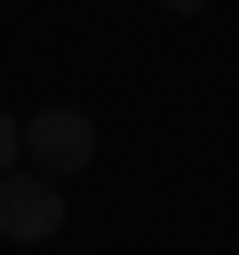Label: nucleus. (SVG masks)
Returning <instances> with one entry per match:
<instances>
[{
    "mask_svg": "<svg viewBox=\"0 0 239 255\" xmlns=\"http://www.w3.org/2000/svg\"><path fill=\"white\" fill-rule=\"evenodd\" d=\"M24 151H32L48 175H80V167L96 159V120H88L80 104H48V112L24 120Z\"/></svg>",
    "mask_w": 239,
    "mask_h": 255,
    "instance_id": "nucleus-1",
    "label": "nucleus"
},
{
    "mask_svg": "<svg viewBox=\"0 0 239 255\" xmlns=\"http://www.w3.org/2000/svg\"><path fill=\"white\" fill-rule=\"evenodd\" d=\"M64 231V191H56V175H0V239H56Z\"/></svg>",
    "mask_w": 239,
    "mask_h": 255,
    "instance_id": "nucleus-2",
    "label": "nucleus"
},
{
    "mask_svg": "<svg viewBox=\"0 0 239 255\" xmlns=\"http://www.w3.org/2000/svg\"><path fill=\"white\" fill-rule=\"evenodd\" d=\"M16 151H24V128H16V120H8V112H0V175H8V167H16Z\"/></svg>",
    "mask_w": 239,
    "mask_h": 255,
    "instance_id": "nucleus-3",
    "label": "nucleus"
},
{
    "mask_svg": "<svg viewBox=\"0 0 239 255\" xmlns=\"http://www.w3.org/2000/svg\"><path fill=\"white\" fill-rule=\"evenodd\" d=\"M159 8H167V16H199L207 0H159Z\"/></svg>",
    "mask_w": 239,
    "mask_h": 255,
    "instance_id": "nucleus-4",
    "label": "nucleus"
},
{
    "mask_svg": "<svg viewBox=\"0 0 239 255\" xmlns=\"http://www.w3.org/2000/svg\"><path fill=\"white\" fill-rule=\"evenodd\" d=\"M0 8H8V0H0Z\"/></svg>",
    "mask_w": 239,
    "mask_h": 255,
    "instance_id": "nucleus-5",
    "label": "nucleus"
}]
</instances>
